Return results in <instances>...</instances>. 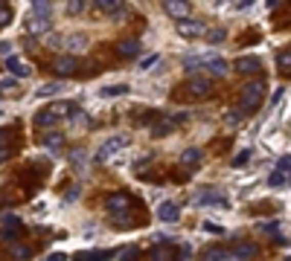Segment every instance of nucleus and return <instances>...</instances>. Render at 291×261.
I'll use <instances>...</instances> for the list:
<instances>
[{
	"instance_id": "24",
	"label": "nucleus",
	"mask_w": 291,
	"mask_h": 261,
	"mask_svg": "<svg viewBox=\"0 0 291 261\" xmlns=\"http://www.w3.org/2000/svg\"><path fill=\"white\" fill-rule=\"evenodd\" d=\"M85 46H88V35H70L67 38V50H73V53H82Z\"/></svg>"
},
{
	"instance_id": "42",
	"label": "nucleus",
	"mask_w": 291,
	"mask_h": 261,
	"mask_svg": "<svg viewBox=\"0 0 291 261\" xmlns=\"http://www.w3.org/2000/svg\"><path fill=\"white\" fill-rule=\"evenodd\" d=\"M227 122H230V125H239V122H242V110H230V113H227Z\"/></svg>"
},
{
	"instance_id": "7",
	"label": "nucleus",
	"mask_w": 291,
	"mask_h": 261,
	"mask_svg": "<svg viewBox=\"0 0 291 261\" xmlns=\"http://www.w3.org/2000/svg\"><path fill=\"white\" fill-rule=\"evenodd\" d=\"M157 218H160L163 224H178V221H181V209H178L175 200H163V203L157 206Z\"/></svg>"
},
{
	"instance_id": "8",
	"label": "nucleus",
	"mask_w": 291,
	"mask_h": 261,
	"mask_svg": "<svg viewBox=\"0 0 291 261\" xmlns=\"http://www.w3.org/2000/svg\"><path fill=\"white\" fill-rule=\"evenodd\" d=\"M233 258L230 261H251L254 255H259V247H256L254 241H239L236 247H233V252H230Z\"/></svg>"
},
{
	"instance_id": "34",
	"label": "nucleus",
	"mask_w": 291,
	"mask_h": 261,
	"mask_svg": "<svg viewBox=\"0 0 291 261\" xmlns=\"http://www.w3.org/2000/svg\"><path fill=\"white\" fill-rule=\"evenodd\" d=\"M247 160H251V151H239L230 165H233V169H242V165H247Z\"/></svg>"
},
{
	"instance_id": "18",
	"label": "nucleus",
	"mask_w": 291,
	"mask_h": 261,
	"mask_svg": "<svg viewBox=\"0 0 291 261\" xmlns=\"http://www.w3.org/2000/svg\"><path fill=\"white\" fill-rule=\"evenodd\" d=\"M44 143V148H50V151H61V145H64V134H58V131H50V134L41 139Z\"/></svg>"
},
{
	"instance_id": "31",
	"label": "nucleus",
	"mask_w": 291,
	"mask_h": 261,
	"mask_svg": "<svg viewBox=\"0 0 291 261\" xmlns=\"http://www.w3.org/2000/svg\"><path fill=\"white\" fill-rule=\"evenodd\" d=\"M204 35H207L210 44H221V41L227 38V32H224V29H210V32H204Z\"/></svg>"
},
{
	"instance_id": "5",
	"label": "nucleus",
	"mask_w": 291,
	"mask_h": 261,
	"mask_svg": "<svg viewBox=\"0 0 291 261\" xmlns=\"http://www.w3.org/2000/svg\"><path fill=\"white\" fill-rule=\"evenodd\" d=\"M207 29H204V23L201 20H195V18H183V20H178V35H183V38H198V35H204Z\"/></svg>"
},
{
	"instance_id": "16",
	"label": "nucleus",
	"mask_w": 291,
	"mask_h": 261,
	"mask_svg": "<svg viewBox=\"0 0 291 261\" xmlns=\"http://www.w3.org/2000/svg\"><path fill=\"white\" fill-rule=\"evenodd\" d=\"M114 252L111 250H93V252H76V261H108Z\"/></svg>"
},
{
	"instance_id": "3",
	"label": "nucleus",
	"mask_w": 291,
	"mask_h": 261,
	"mask_svg": "<svg viewBox=\"0 0 291 261\" xmlns=\"http://www.w3.org/2000/svg\"><path fill=\"white\" fill-rule=\"evenodd\" d=\"M108 212L111 218L114 215H126V212H134V198L131 195H126V192H119V195H114V198H108Z\"/></svg>"
},
{
	"instance_id": "25",
	"label": "nucleus",
	"mask_w": 291,
	"mask_h": 261,
	"mask_svg": "<svg viewBox=\"0 0 291 261\" xmlns=\"http://www.w3.org/2000/svg\"><path fill=\"white\" fill-rule=\"evenodd\" d=\"M268 186H271V189H285V186H288V174H282V171H274L271 177H268Z\"/></svg>"
},
{
	"instance_id": "22",
	"label": "nucleus",
	"mask_w": 291,
	"mask_h": 261,
	"mask_svg": "<svg viewBox=\"0 0 291 261\" xmlns=\"http://www.w3.org/2000/svg\"><path fill=\"white\" fill-rule=\"evenodd\" d=\"M55 122H58V119H55V116H53V113H50L47 108H44V110H38V113H35V125H38V128H53Z\"/></svg>"
},
{
	"instance_id": "17",
	"label": "nucleus",
	"mask_w": 291,
	"mask_h": 261,
	"mask_svg": "<svg viewBox=\"0 0 291 261\" xmlns=\"http://www.w3.org/2000/svg\"><path fill=\"white\" fill-rule=\"evenodd\" d=\"M128 93V84H105L99 90L102 99H117V96H126Z\"/></svg>"
},
{
	"instance_id": "10",
	"label": "nucleus",
	"mask_w": 291,
	"mask_h": 261,
	"mask_svg": "<svg viewBox=\"0 0 291 261\" xmlns=\"http://www.w3.org/2000/svg\"><path fill=\"white\" fill-rule=\"evenodd\" d=\"M6 70H9L15 79H29V76H32V67H29L27 61L15 58V55H9V58H6Z\"/></svg>"
},
{
	"instance_id": "15",
	"label": "nucleus",
	"mask_w": 291,
	"mask_h": 261,
	"mask_svg": "<svg viewBox=\"0 0 291 261\" xmlns=\"http://www.w3.org/2000/svg\"><path fill=\"white\" fill-rule=\"evenodd\" d=\"M227 247H221V244H216V247H207L204 250V261H227Z\"/></svg>"
},
{
	"instance_id": "23",
	"label": "nucleus",
	"mask_w": 291,
	"mask_h": 261,
	"mask_svg": "<svg viewBox=\"0 0 291 261\" xmlns=\"http://www.w3.org/2000/svg\"><path fill=\"white\" fill-rule=\"evenodd\" d=\"M96 6H99L102 12H108V15H119V12H122V0H99Z\"/></svg>"
},
{
	"instance_id": "47",
	"label": "nucleus",
	"mask_w": 291,
	"mask_h": 261,
	"mask_svg": "<svg viewBox=\"0 0 291 261\" xmlns=\"http://www.w3.org/2000/svg\"><path fill=\"white\" fill-rule=\"evenodd\" d=\"M0 87H3V90H9V87H15V79H3V81H0Z\"/></svg>"
},
{
	"instance_id": "37",
	"label": "nucleus",
	"mask_w": 291,
	"mask_h": 261,
	"mask_svg": "<svg viewBox=\"0 0 291 261\" xmlns=\"http://www.w3.org/2000/svg\"><path fill=\"white\" fill-rule=\"evenodd\" d=\"M3 226H6V229H15V232H18L20 229V221L15 215H3Z\"/></svg>"
},
{
	"instance_id": "6",
	"label": "nucleus",
	"mask_w": 291,
	"mask_h": 261,
	"mask_svg": "<svg viewBox=\"0 0 291 261\" xmlns=\"http://www.w3.org/2000/svg\"><path fill=\"white\" fill-rule=\"evenodd\" d=\"M204 67L210 70V76H216V79H224L230 73V64L224 58H218V55H204Z\"/></svg>"
},
{
	"instance_id": "36",
	"label": "nucleus",
	"mask_w": 291,
	"mask_h": 261,
	"mask_svg": "<svg viewBox=\"0 0 291 261\" xmlns=\"http://www.w3.org/2000/svg\"><path fill=\"white\" fill-rule=\"evenodd\" d=\"M15 258H18V261H29V258H32V247H15Z\"/></svg>"
},
{
	"instance_id": "30",
	"label": "nucleus",
	"mask_w": 291,
	"mask_h": 261,
	"mask_svg": "<svg viewBox=\"0 0 291 261\" xmlns=\"http://www.w3.org/2000/svg\"><path fill=\"white\" fill-rule=\"evenodd\" d=\"M32 12H35V18H50L53 6H50V3H44V0H38L35 6H32Z\"/></svg>"
},
{
	"instance_id": "11",
	"label": "nucleus",
	"mask_w": 291,
	"mask_h": 261,
	"mask_svg": "<svg viewBox=\"0 0 291 261\" xmlns=\"http://www.w3.org/2000/svg\"><path fill=\"white\" fill-rule=\"evenodd\" d=\"M195 203H198V206H218V209H227V198H224L221 192H204V195H198V198H195Z\"/></svg>"
},
{
	"instance_id": "38",
	"label": "nucleus",
	"mask_w": 291,
	"mask_h": 261,
	"mask_svg": "<svg viewBox=\"0 0 291 261\" xmlns=\"http://www.w3.org/2000/svg\"><path fill=\"white\" fill-rule=\"evenodd\" d=\"M82 9H85L82 0H73V3H67V15H79Z\"/></svg>"
},
{
	"instance_id": "21",
	"label": "nucleus",
	"mask_w": 291,
	"mask_h": 261,
	"mask_svg": "<svg viewBox=\"0 0 291 261\" xmlns=\"http://www.w3.org/2000/svg\"><path fill=\"white\" fill-rule=\"evenodd\" d=\"M47 110H50L55 119H61V116H67V113H73V105H70V102H53Z\"/></svg>"
},
{
	"instance_id": "40",
	"label": "nucleus",
	"mask_w": 291,
	"mask_h": 261,
	"mask_svg": "<svg viewBox=\"0 0 291 261\" xmlns=\"http://www.w3.org/2000/svg\"><path fill=\"white\" fill-rule=\"evenodd\" d=\"M12 154H15V148H12V145H0V162H6Z\"/></svg>"
},
{
	"instance_id": "2",
	"label": "nucleus",
	"mask_w": 291,
	"mask_h": 261,
	"mask_svg": "<svg viewBox=\"0 0 291 261\" xmlns=\"http://www.w3.org/2000/svg\"><path fill=\"white\" fill-rule=\"evenodd\" d=\"M126 145H128V136H122V134H119V136H111L105 145H99V151H96V162H108L111 157H114L117 151H122Z\"/></svg>"
},
{
	"instance_id": "4",
	"label": "nucleus",
	"mask_w": 291,
	"mask_h": 261,
	"mask_svg": "<svg viewBox=\"0 0 291 261\" xmlns=\"http://www.w3.org/2000/svg\"><path fill=\"white\" fill-rule=\"evenodd\" d=\"M183 90L190 93L192 99H204V96H210V93H213V84H210V79L190 76V81H186V87H183Z\"/></svg>"
},
{
	"instance_id": "43",
	"label": "nucleus",
	"mask_w": 291,
	"mask_h": 261,
	"mask_svg": "<svg viewBox=\"0 0 291 261\" xmlns=\"http://www.w3.org/2000/svg\"><path fill=\"white\" fill-rule=\"evenodd\" d=\"M152 64H157V55H146L143 61H140V70H149Z\"/></svg>"
},
{
	"instance_id": "33",
	"label": "nucleus",
	"mask_w": 291,
	"mask_h": 261,
	"mask_svg": "<svg viewBox=\"0 0 291 261\" xmlns=\"http://www.w3.org/2000/svg\"><path fill=\"white\" fill-rule=\"evenodd\" d=\"M277 64H280V70H282V73H288V70H291V53H288V50H282V53H280Z\"/></svg>"
},
{
	"instance_id": "41",
	"label": "nucleus",
	"mask_w": 291,
	"mask_h": 261,
	"mask_svg": "<svg viewBox=\"0 0 291 261\" xmlns=\"http://www.w3.org/2000/svg\"><path fill=\"white\" fill-rule=\"evenodd\" d=\"M12 46H15L12 41H0V55H3V58H9V55H12Z\"/></svg>"
},
{
	"instance_id": "45",
	"label": "nucleus",
	"mask_w": 291,
	"mask_h": 261,
	"mask_svg": "<svg viewBox=\"0 0 291 261\" xmlns=\"http://www.w3.org/2000/svg\"><path fill=\"white\" fill-rule=\"evenodd\" d=\"M79 195H82V189H79V186H76V189L64 192V200H67V203H70V200H76V198H79Z\"/></svg>"
},
{
	"instance_id": "9",
	"label": "nucleus",
	"mask_w": 291,
	"mask_h": 261,
	"mask_svg": "<svg viewBox=\"0 0 291 261\" xmlns=\"http://www.w3.org/2000/svg\"><path fill=\"white\" fill-rule=\"evenodd\" d=\"M53 70L58 76H73L79 70V61H76V55H58V58H53Z\"/></svg>"
},
{
	"instance_id": "39",
	"label": "nucleus",
	"mask_w": 291,
	"mask_h": 261,
	"mask_svg": "<svg viewBox=\"0 0 291 261\" xmlns=\"http://www.w3.org/2000/svg\"><path fill=\"white\" fill-rule=\"evenodd\" d=\"M119 258H122V261H137V258H140V250H137V247H128L126 255H119Z\"/></svg>"
},
{
	"instance_id": "46",
	"label": "nucleus",
	"mask_w": 291,
	"mask_h": 261,
	"mask_svg": "<svg viewBox=\"0 0 291 261\" xmlns=\"http://www.w3.org/2000/svg\"><path fill=\"white\" fill-rule=\"evenodd\" d=\"M44 261H67V255H64V252H53V255L44 258Z\"/></svg>"
},
{
	"instance_id": "12",
	"label": "nucleus",
	"mask_w": 291,
	"mask_h": 261,
	"mask_svg": "<svg viewBox=\"0 0 291 261\" xmlns=\"http://www.w3.org/2000/svg\"><path fill=\"white\" fill-rule=\"evenodd\" d=\"M114 50H117L119 58H134V55H140V50H143V46H140V41H137V38H126V41H119Z\"/></svg>"
},
{
	"instance_id": "13",
	"label": "nucleus",
	"mask_w": 291,
	"mask_h": 261,
	"mask_svg": "<svg viewBox=\"0 0 291 261\" xmlns=\"http://www.w3.org/2000/svg\"><path fill=\"white\" fill-rule=\"evenodd\" d=\"M239 73H245V76H254V73H259V58L256 55H242V58H236V64H233Z\"/></svg>"
},
{
	"instance_id": "35",
	"label": "nucleus",
	"mask_w": 291,
	"mask_h": 261,
	"mask_svg": "<svg viewBox=\"0 0 291 261\" xmlns=\"http://www.w3.org/2000/svg\"><path fill=\"white\" fill-rule=\"evenodd\" d=\"M204 232H210V235H227V229H224V226H218V224L204 221Z\"/></svg>"
},
{
	"instance_id": "27",
	"label": "nucleus",
	"mask_w": 291,
	"mask_h": 261,
	"mask_svg": "<svg viewBox=\"0 0 291 261\" xmlns=\"http://www.w3.org/2000/svg\"><path fill=\"white\" fill-rule=\"evenodd\" d=\"M12 18H15L12 6H9V3H0V29H3V27H9Z\"/></svg>"
},
{
	"instance_id": "29",
	"label": "nucleus",
	"mask_w": 291,
	"mask_h": 261,
	"mask_svg": "<svg viewBox=\"0 0 291 261\" xmlns=\"http://www.w3.org/2000/svg\"><path fill=\"white\" fill-rule=\"evenodd\" d=\"M172 122L169 119H160V122H155V128H152V134L155 136H166V134H172Z\"/></svg>"
},
{
	"instance_id": "19",
	"label": "nucleus",
	"mask_w": 291,
	"mask_h": 261,
	"mask_svg": "<svg viewBox=\"0 0 291 261\" xmlns=\"http://www.w3.org/2000/svg\"><path fill=\"white\" fill-rule=\"evenodd\" d=\"M61 90H64V84H61V81H50V84H41V87H38L35 96L47 99V96H55V93H61Z\"/></svg>"
},
{
	"instance_id": "1",
	"label": "nucleus",
	"mask_w": 291,
	"mask_h": 261,
	"mask_svg": "<svg viewBox=\"0 0 291 261\" xmlns=\"http://www.w3.org/2000/svg\"><path fill=\"white\" fill-rule=\"evenodd\" d=\"M265 99V81H251L242 90V99H239V110L242 113H254Z\"/></svg>"
},
{
	"instance_id": "26",
	"label": "nucleus",
	"mask_w": 291,
	"mask_h": 261,
	"mask_svg": "<svg viewBox=\"0 0 291 261\" xmlns=\"http://www.w3.org/2000/svg\"><path fill=\"white\" fill-rule=\"evenodd\" d=\"M47 29H50V18H32L29 20V32L41 35V32H47Z\"/></svg>"
},
{
	"instance_id": "14",
	"label": "nucleus",
	"mask_w": 291,
	"mask_h": 261,
	"mask_svg": "<svg viewBox=\"0 0 291 261\" xmlns=\"http://www.w3.org/2000/svg\"><path fill=\"white\" fill-rule=\"evenodd\" d=\"M163 9L169 12L172 18L183 20L186 15H190V3H186V0H169V3H163Z\"/></svg>"
},
{
	"instance_id": "44",
	"label": "nucleus",
	"mask_w": 291,
	"mask_h": 261,
	"mask_svg": "<svg viewBox=\"0 0 291 261\" xmlns=\"http://www.w3.org/2000/svg\"><path fill=\"white\" fill-rule=\"evenodd\" d=\"M288 165H291V160H288V154L282 157L280 162H277V171H282V174H288Z\"/></svg>"
},
{
	"instance_id": "28",
	"label": "nucleus",
	"mask_w": 291,
	"mask_h": 261,
	"mask_svg": "<svg viewBox=\"0 0 291 261\" xmlns=\"http://www.w3.org/2000/svg\"><path fill=\"white\" fill-rule=\"evenodd\" d=\"M85 157H88V151H85V148H73V151H70L73 169H85Z\"/></svg>"
},
{
	"instance_id": "32",
	"label": "nucleus",
	"mask_w": 291,
	"mask_h": 261,
	"mask_svg": "<svg viewBox=\"0 0 291 261\" xmlns=\"http://www.w3.org/2000/svg\"><path fill=\"white\" fill-rule=\"evenodd\" d=\"M152 261H172V250L169 247H157V250H152Z\"/></svg>"
},
{
	"instance_id": "20",
	"label": "nucleus",
	"mask_w": 291,
	"mask_h": 261,
	"mask_svg": "<svg viewBox=\"0 0 291 261\" xmlns=\"http://www.w3.org/2000/svg\"><path fill=\"white\" fill-rule=\"evenodd\" d=\"M181 162L190 165V169H195V165L201 162V148H186V151L181 154Z\"/></svg>"
}]
</instances>
